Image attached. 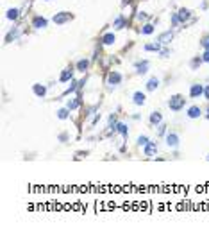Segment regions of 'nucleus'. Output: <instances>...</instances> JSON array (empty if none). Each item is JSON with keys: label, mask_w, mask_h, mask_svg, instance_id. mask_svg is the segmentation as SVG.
<instances>
[{"label": "nucleus", "mask_w": 209, "mask_h": 233, "mask_svg": "<svg viewBox=\"0 0 209 233\" xmlns=\"http://www.w3.org/2000/svg\"><path fill=\"white\" fill-rule=\"evenodd\" d=\"M184 104H186V99H184L182 95H174V97H170V100H168V108H170L172 111H181V109L184 108Z\"/></svg>", "instance_id": "obj_1"}, {"label": "nucleus", "mask_w": 209, "mask_h": 233, "mask_svg": "<svg viewBox=\"0 0 209 233\" xmlns=\"http://www.w3.org/2000/svg\"><path fill=\"white\" fill-rule=\"evenodd\" d=\"M68 20H72V14H70L68 11H61V13H55V14L52 16V22L57 23V25H63V23H66Z\"/></svg>", "instance_id": "obj_2"}, {"label": "nucleus", "mask_w": 209, "mask_h": 233, "mask_svg": "<svg viewBox=\"0 0 209 233\" xmlns=\"http://www.w3.org/2000/svg\"><path fill=\"white\" fill-rule=\"evenodd\" d=\"M120 81H122V75H120L118 72H111V74L107 75V84H109V88H114L116 84H120Z\"/></svg>", "instance_id": "obj_3"}, {"label": "nucleus", "mask_w": 209, "mask_h": 233, "mask_svg": "<svg viewBox=\"0 0 209 233\" xmlns=\"http://www.w3.org/2000/svg\"><path fill=\"white\" fill-rule=\"evenodd\" d=\"M190 95H191V99H199V97H202V95H204V86H202V84H191V88H190Z\"/></svg>", "instance_id": "obj_4"}, {"label": "nucleus", "mask_w": 209, "mask_h": 233, "mask_svg": "<svg viewBox=\"0 0 209 233\" xmlns=\"http://www.w3.org/2000/svg\"><path fill=\"white\" fill-rule=\"evenodd\" d=\"M166 145L168 147H179V135L177 133H168L166 135Z\"/></svg>", "instance_id": "obj_5"}, {"label": "nucleus", "mask_w": 209, "mask_h": 233, "mask_svg": "<svg viewBox=\"0 0 209 233\" xmlns=\"http://www.w3.org/2000/svg\"><path fill=\"white\" fill-rule=\"evenodd\" d=\"M132 100H134V104H136V106H143V104H145V100H147V97H145V93H143V92H134Z\"/></svg>", "instance_id": "obj_6"}, {"label": "nucleus", "mask_w": 209, "mask_h": 233, "mask_svg": "<svg viewBox=\"0 0 209 233\" xmlns=\"http://www.w3.org/2000/svg\"><path fill=\"white\" fill-rule=\"evenodd\" d=\"M156 153H157V144H156V142H148V144L145 145V156L150 158V156H154Z\"/></svg>", "instance_id": "obj_7"}, {"label": "nucleus", "mask_w": 209, "mask_h": 233, "mask_svg": "<svg viewBox=\"0 0 209 233\" xmlns=\"http://www.w3.org/2000/svg\"><path fill=\"white\" fill-rule=\"evenodd\" d=\"M172 38H174V34H172L170 31H166V32H163V34H159V36H157V41H159L161 45H166V43H170V41H172Z\"/></svg>", "instance_id": "obj_8"}, {"label": "nucleus", "mask_w": 209, "mask_h": 233, "mask_svg": "<svg viewBox=\"0 0 209 233\" xmlns=\"http://www.w3.org/2000/svg\"><path fill=\"white\" fill-rule=\"evenodd\" d=\"M147 72H148V61H138V63H136V74L143 75V74H147Z\"/></svg>", "instance_id": "obj_9"}, {"label": "nucleus", "mask_w": 209, "mask_h": 233, "mask_svg": "<svg viewBox=\"0 0 209 233\" xmlns=\"http://www.w3.org/2000/svg\"><path fill=\"white\" fill-rule=\"evenodd\" d=\"M18 36H20V29H18V27H13V29L9 31V34L5 36V43H11V41H14Z\"/></svg>", "instance_id": "obj_10"}, {"label": "nucleus", "mask_w": 209, "mask_h": 233, "mask_svg": "<svg viewBox=\"0 0 209 233\" xmlns=\"http://www.w3.org/2000/svg\"><path fill=\"white\" fill-rule=\"evenodd\" d=\"M72 77H73V72H72V68H64V70L61 72V77H59V81H61V83H68V81H72Z\"/></svg>", "instance_id": "obj_11"}, {"label": "nucleus", "mask_w": 209, "mask_h": 233, "mask_svg": "<svg viewBox=\"0 0 209 233\" xmlns=\"http://www.w3.org/2000/svg\"><path fill=\"white\" fill-rule=\"evenodd\" d=\"M32 92H34L36 97H45V93H47V86H43V84H34V86H32Z\"/></svg>", "instance_id": "obj_12"}, {"label": "nucleus", "mask_w": 209, "mask_h": 233, "mask_svg": "<svg viewBox=\"0 0 209 233\" xmlns=\"http://www.w3.org/2000/svg\"><path fill=\"white\" fill-rule=\"evenodd\" d=\"M202 115V109L199 108V106H191V108H188V117L190 118H199Z\"/></svg>", "instance_id": "obj_13"}, {"label": "nucleus", "mask_w": 209, "mask_h": 233, "mask_svg": "<svg viewBox=\"0 0 209 233\" xmlns=\"http://www.w3.org/2000/svg\"><path fill=\"white\" fill-rule=\"evenodd\" d=\"M161 120H163V115H161L159 111H152V113H150V124H152V126H159Z\"/></svg>", "instance_id": "obj_14"}, {"label": "nucleus", "mask_w": 209, "mask_h": 233, "mask_svg": "<svg viewBox=\"0 0 209 233\" xmlns=\"http://www.w3.org/2000/svg\"><path fill=\"white\" fill-rule=\"evenodd\" d=\"M177 16H179V20H181V23H184V22H188V20H190L191 11H190V9H181V11L177 13Z\"/></svg>", "instance_id": "obj_15"}, {"label": "nucleus", "mask_w": 209, "mask_h": 233, "mask_svg": "<svg viewBox=\"0 0 209 233\" xmlns=\"http://www.w3.org/2000/svg\"><path fill=\"white\" fill-rule=\"evenodd\" d=\"M32 27H36V29H45V27H47V20L41 18V16H36V18L32 20Z\"/></svg>", "instance_id": "obj_16"}, {"label": "nucleus", "mask_w": 209, "mask_h": 233, "mask_svg": "<svg viewBox=\"0 0 209 233\" xmlns=\"http://www.w3.org/2000/svg\"><path fill=\"white\" fill-rule=\"evenodd\" d=\"M114 39H116V38H114V34H113V32H107V34H104V36H102V43H104V45H113V43H114Z\"/></svg>", "instance_id": "obj_17"}, {"label": "nucleus", "mask_w": 209, "mask_h": 233, "mask_svg": "<svg viewBox=\"0 0 209 233\" xmlns=\"http://www.w3.org/2000/svg\"><path fill=\"white\" fill-rule=\"evenodd\" d=\"M157 86H159V79H157V77L148 79V83H147V90H148V92H154Z\"/></svg>", "instance_id": "obj_18"}, {"label": "nucleus", "mask_w": 209, "mask_h": 233, "mask_svg": "<svg viewBox=\"0 0 209 233\" xmlns=\"http://www.w3.org/2000/svg\"><path fill=\"white\" fill-rule=\"evenodd\" d=\"M88 65H89L88 59H79V61H77V70H79V72H86V70H88Z\"/></svg>", "instance_id": "obj_19"}, {"label": "nucleus", "mask_w": 209, "mask_h": 233, "mask_svg": "<svg viewBox=\"0 0 209 233\" xmlns=\"http://www.w3.org/2000/svg\"><path fill=\"white\" fill-rule=\"evenodd\" d=\"M79 104H80V100H79V97H75V99H70V100H68L66 108L72 111V109H77V108H79Z\"/></svg>", "instance_id": "obj_20"}, {"label": "nucleus", "mask_w": 209, "mask_h": 233, "mask_svg": "<svg viewBox=\"0 0 209 233\" xmlns=\"http://www.w3.org/2000/svg\"><path fill=\"white\" fill-rule=\"evenodd\" d=\"M143 48H145V50H156V52H159V50H161V43H159V41H157V43H148V45H145Z\"/></svg>", "instance_id": "obj_21"}, {"label": "nucleus", "mask_w": 209, "mask_h": 233, "mask_svg": "<svg viewBox=\"0 0 209 233\" xmlns=\"http://www.w3.org/2000/svg\"><path fill=\"white\" fill-rule=\"evenodd\" d=\"M116 131H118L122 136H125V138H127V135H129V129H127L125 124H118V126H116Z\"/></svg>", "instance_id": "obj_22"}, {"label": "nucleus", "mask_w": 209, "mask_h": 233, "mask_svg": "<svg viewBox=\"0 0 209 233\" xmlns=\"http://www.w3.org/2000/svg\"><path fill=\"white\" fill-rule=\"evenodd\" d=\"M18 14H20V11H18V9H9V11H7V18H9V20H13V22L18 18Z\"/></svg>", "instance_id": "obj_23"}, {"label": "nucleus", "mask_w": 209, "mask_h": 233, "mask_svg": "<svg viewBox=\"0 0 209 233\" xmlns=\"http://www.w3.org/2000/svg\"><path fill=\"white\" fill-rule=\"evenodd\" d=\"M68 115H70V109H68V108H63V109H59V111H57V117H59L61 120L68 118Z\"/></svg>", "instance_id": "obj_24"}, {"label": "nucleus", "mask_w": 209, "mask_h": 233, "mask_svg": "<svg viewBox=\"0 0 209 233\" xmlns=\"http://www.w3.org/2000/svg\"><path fill=\"white\" fill-rule=\"evenodd\" d=\"M141 32H143V34H152V32H154V25H150V23H145V25L141 27Z\"/></svg>", "instance_id": "obj_25"}, {"label": "nucleus", "mask_w": 209, "mask_h": 233, "mask_svg": "<svg viewBox=\"0 0 209 233\" xmlns=\"http://www.w3.org/2000/svg\"><path fill=\"white\" fill-rule=\"evenodd\" d=\"M123 25H125V20H123L122 16H120V18H116V20H114V23H113V27H114V29H122Z\"/></svg>", "instance_id": "obj_26"}, {"label": "nucleus", "mask_w": 209, "mask_h": 233, "mask_svg": "<svg viewBox=\"0 0 209 233\" xmlns=\"http://www.w3.org/2000/svg\"><path fill=\"white\" fill-rule=\"evenodd\" d=\"M116 126H118V124H116V118L111 115V117H109V131H116Z\"/></svg>", "instance_id": "obj_27"}, {"label": "nucleus", "mask_w": 209, "mask_h": 233, "mask_svg": "<svg viewBox=\"0 0 209 233\" xmlns=\"http://www.w3.org/2000/svg\"><path fill=\"white\" fill-rule=\"evenodd\" d=\"M77 88H80V83L77 84V83L73 81V83H72V86H68V88H66V93H73V92H75Z\"/></svg>", "instance_id": "obj_28"}, {"label": "nucleus", "mask_w": 209, "mask_h": 233, "mask_svg": "<svg viewBox=\"0 0 209 233\" xmlns=\"http://www.w3.org/2000/svg\"><path fill=\"white\" fill-rule=\"evenodd\" d=\"M147 144H148V138H147L145 135H143V136H138V145H140V147H141V145L145 147Z\"/></svg>", "instance_id": "obj_29"}, {"label": "nucleus", "mask_w": 209, "mask_h": 233, "mask_svg": "<svg viewBox=\"0 0 209 233\" xmlns=\"http://www.w3.org/2000/svg\"><path fill=\"white\" fill-rule=\"evenodd\" d=\"M200 63H202V57H195V59H193V61H191V68H193V70H195V68H197V66H199V65H200Z\"/></svg>", "instance_id": "obj_30"}, {"label": "nucleus", "mask_w": 209, "mask_h": 233, "mask_svg": "<svg viewBox=\"0 0 209 233\" xmlns=\"http://www.w3.org/2000/svg\"><path fill=\"white\" fill-rule=\"evenodd\" d=\"M179 23H181V20H179V16H177V14H172V25H174V27H177Z\"/></svg>", "instance_id": "obj_31"}, {"label": "nucleus", "mask_w": 209, "mask_h": 233, "mask_svg": "<svg viewBox=\"0 0 209 233\" xmlns=\"http://www.w3.org/2000/svg\"><path fill=\"white\" fill-rule=\"evenodd\" d=\"M170 54H172V50H168V48H163V50H161V57H168Z\"/></svg>", "instance_id": "obj_32"}, {"label": "nucleus", "mask_w": 209, "mask_h": 233, "mask_svg": "<svg viewBox=\"0 0 209 233\" xmlns=\"http://www.w3.org/2000/svg\"><path fill=\"white\" fill-rule=\"evenodd\" d=\"M202 47H204V48H209V36H206V38L202 39Z\"/></svg>", "instance_id": "obj_33"}, {"label": "nucleus", "mask_w": 209, "mask_h": 233, "mask_svg": "<svg viewBox=\"0 0 209 233\" xmlns=\"http://www.w3.org/2000/svg\"><path fill=\"white\" fill-rule=\"evenodd\" d=\"M202 61H209V48H206V52H204V56H202Z\"/></svg>", "instance_id": "obj_34"}, {"label": "nucleus", "mask_w": 209, "mask_h": 233, "mask_svg": "<svg viewBox=\"0 0 209 233\" xmlns=\"http://www.w3.org/2000/svg\"><path fill=\"white\" fill-rule=\"evenodd\" d=\"M204 99H206V100H209V84L204 88Z\"/></svg>", "instance_id": "obj_35"}, {"label": "nucleus", "mask_w": 209, "mask_h": 233, "mask_svg": "<svg viewBox=\"0 0 209 233\" xmlns=\"http://www.w3.org/2000/svg\"><path fill=\"white\" fill-rule=\"evenodd\" d=\"M59 140H61V142H64V140H68V135H66V133H63V135H59Z\"/></svg>", "instance_id": "obj_36"}, {"label": "nucleus", "mask_w": 209, "mask_h": 233, "mask_svg": "<svg viewBox=\"0 0 209 233\" xmlns=\"http://www.w3.org/2000/svg\"><path fill=\"white\" fill-rule=\"evenodd\" d=\"M138 20H147V14H145V13H140V14H138Z\"/></svg>", "instance_id": "obj_37"}, {"label": "nucleus", "mask_w": 209, "mask_h": 233, "mask_svg": "<svg viewBox=\"0 0 209 233\" xmlns=\"http://www.w3.org/2000/svg\"><path fill=\"white\" fill-rule=\"evenodd\" d=\"M165 127H166V126H163V124L159 126V135H165Z\"/></svg>", "instance_id": "obj_38"}, {"label": "nucleus", "mask_w": 209, "mask_h": 233, "mask_svg": "<svg viewBox=\"0 0 209 233\" xmlns=\"http://www.w3.org/2000/svg\"><path fill=\"white\" fill-rule=\"evenodd\" d=\"M206 117H208V118H209V108H208V115H206Z\"/></svg>", "instance_id": "obj_39"}, {"label": "nucleus", "mask_w": 209, "mask_h": 233, "mask_svg": "<svg viewBox=\"0 0 209 233\" xmlns=\"http://www.w3.org/2000/svg\"><path fill=\"white\" fill-rule=\"evenodd\" d=\"M206 160H208V162H209V154H208V158H206Z\"/></svg>", "instance_id": "obj_40"}]
</instances>
